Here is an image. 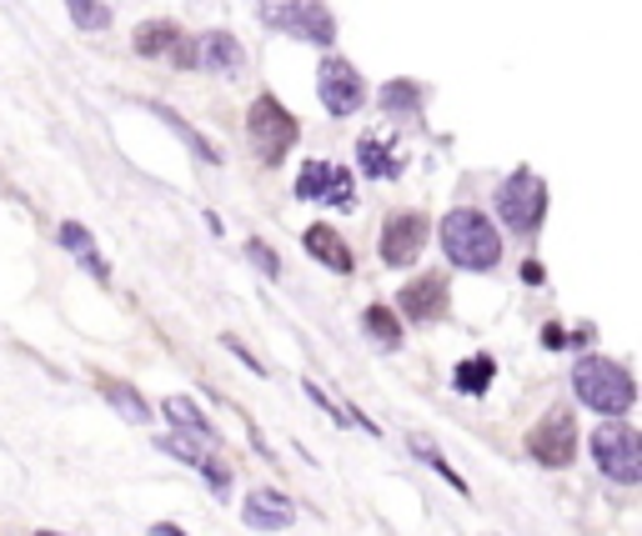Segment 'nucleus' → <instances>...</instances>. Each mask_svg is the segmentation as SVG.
Here are the masks:
<instances>
[{"mask_svg":"<svg viewBox=\"0 0 642 536\" xmlns=\"http://www.w3.org/2000/svg\"><path fill=\"white\" fill-rule=\"evenodd\" d=\"M492 376H497V366H492V357H467L462 366L452 371V392H462V396H488Z\"/></svg>","mask_w":642,"mask_h":536,"instance_id":"412c9836","label":"nucleus"},{"mask_svg":"<svg viewBox=\"0 0 642 536\" xmlns=\"http://www.w3.org/2000/svg\"><path fill=\"white\" fill-rule=\"evenodd\" d=\"M60 246L71 250V256L85 266V271L95 276V281H111V266H106V256L95 250V236L81 226V221H66V226H60Z\"/></svg>","mask_w":642,"mask_h":536,"instance_id":"6ab92c4d","label":"nucleus"},{"mask_svg":"<svg viewBox=\"0 0 642 536\" xmlns=\"http://www.w3.org/2000/svg\"><path fill=\"white\" fill-rule=\"evenodd\" d=\"M36 536H60V532H36Z\"/></svg>","mask_w":642,"mask_h":536,"instance_id":"473e14b6","label":"nucleus"},{"mask_svg":"<svg viewBox=\"0 0 642 536\" xmlns=\"http://www.w3.org/2000/svg\"><path fill=\"white\" fill-rule=\"evenodd\" d=\"M381 106L392 110V116L422 120V85L416 81H387L381 85Z\"/></svg>","mask_w":642,"mask_h":536,"instance_id":"5701e85b","label":"nucleus"},{"mask_svg":"<svg viewBox=\"0 0 642 536\" xmlns=\"http://www.w3.org/2000/svg\"><path fill=\"white\" fill-rule=\"evenodd\" d=\"M307 396H311V401H317V406H321V411H326V417H332V421H336V427H346V417H342V411H336V406H332V401H326V392H321V386H317V382H307Z\"/></svg>","mask_w":642,"mask_h":536,"instance_id":"c85d7f7f","label":"nucleus"},{"mask_svg":"<svg viewBox=\"0 0 642 536\" xmlns=\"http://www.w3.org/2000/svg\"><path fill=\"white\" fill-rule=\"evenodd\" d=\"M432 226L422 211H397L387 226H381V261L387 266H412L416 256H422V246H427Z\"/></svg>","mask_w":642,"mask_h":536,"instance_id":"9d476101","label":"nucleus"},{"mask_svg":"<svg viewBox=\"0 0 642 536\" xmlns=\"http://www.w3.org/2000/svg\"><path fill=\"white\" fill-rule=\"evenodd\" d=\"M442 250H447V261L462 266V271H492L502 261V236L482 211L472 206H457V211L442 215Z\"/></svg>","mask_w":642,"mask_h":536,"instance_id":"f257e3e1","label":"nucleus"},{"mask_svg":"<svg viewBox=\"0 0 642 536\" xmlns=\"http://www.w3.org/2000/svg\"><path fill=\"white\" fill-rule=\"evenodd\" d=\"M151 110H156V116H161V120H167L171 131H176V136H181V141H186V145H191V151L202 155V161H211V166H216V161H221V151H216V145H211V141H206V136H202V131H191V126H186V120H181V116H176V110H171V106H161V101H151Z\"/></svg>","mask_w":642,"mask_h":536,"instance_id":"393cba45","label":"nucleus"},{"mask_svg":"<svg viewBox=\"0 0 642 536\" xmlns=\"http://www.w3.org/2000/svg\"><path fill=\"white\" fill-rule=\"evenodd\" d=\"M357 166L362 176H377V180H392L406 171V151L402 141H392V136H362L357 141Z\"/></svg>","mask_w":642,"mask_h":536,"instance_id":"2eb2a0df","label":"nucleus"},{"mask_svg":"<svg viewBox=\"0 0 642 536\" xmlns=\"http://www.w3.org/2000/svg\"><path fill=\"white\" fill-rule=\"evenodd\" d=\"M101 396H106V401L116 406V411H121L126 421H136V427H146V421H151V406H146V396L136 392V386H126V382H111V376H101Z\"/></svg>","mask_w":642,"mask_h":536,"instance_id":"aec40b11","label":"nucleus"},{"mask_svg":"<svg viewBox=\"0 0 642 536\" xmlns=\"http://www.w3.org/2000/svg\"><path fill=\"white\" fill-rule=\"evenodd\" d=\"M161 411H167V421L181 431V436H196V441H206V446H221V431L211 427V417H206L191 396H167Z\"/></svg>","mask_w":642,"mask_h":536,"instance_id":"f3484780","label":"nucleus"},{"mask_svg":"<svg viewBox=\"0 0 642 536\" xmlns=\"http://www.w3.org/2000/svg\"><path fill=\"white\" fill-rule=\"evenodd\" d=\"M131 46H136V56H146V60H176L181 71H196V60H191V40L181 36V25L176 21H141L136 25V36H131Z\"/></svg>","mask_w":642,"mask_h":536,"instance_id":"9b49d317","label":"nucleus"},{"mask_svg":"<svg viewBox=\"0 0 642 536\" xmlns=\"http://www.w3.org/2000/svg\"><path fill=\"white\" fill-rule=\"evenodd\" d=\"M297 136H301L297 116H291V110H286L276 96H256V101H251V110H247V141H251V155H256L262 166H282L286 151L297 145Z\"/></svg>","mask_w":642,"mask_h":536,"instance_id":"7ed1b4c3","label":"nucleus"},{"mask_svg":"<svg viewBox=\"0 0 642 536\" xmlns=\"http://www.w3.org/2000/svg\"><path fill=\"white\" fill-rule=\"evenodd\" d=\"M291 516H297V506L286 501V491H247V501H241V522L251 526V532H286L291 526Z\"/></svg>","mask_w":642,"mask_h":536,"instance_id":"4468645a","label":"nucleus"},{"mask_svg":"<svg viewBox=\"0 0 642 536\" xmlns=\"http://www.w3.org/2000/svg\"><path fill=\"white\" fill-rule=\"evenodd\" d=\"M402 311L412 322H437V316H447V281H442V271L416 276L412 287H402Z\"/></svg>","mask_w":642,"mask_h":536,"instance_id":"dca6fc26","label":"nucleus"},{"mask_svg":"<svg viewBox=\"0 0 642 536\" xmlns=\"http://www.w3.org/2000/svg\"><path fill=\"white\" fill-rule=\"evenodd\" d=\"M297 201L352 211V201H357V180H352L346 166H336V161H307V166L297 171Z\"/></svg>","mask_w":642,"mask_h":536,"instance_id":"0eeeda50","label":"nucleus"},{"mask_svg":"<svg viewBox=\"0 0 642 536\" xmlns=\"http://www.w3.org/2000/svg\"><path fill=\"white\" fill-rule=\"evenodd\" d=\"M247 436H251V446H256V452H262V462H272V466H276V452H272V446H266L262 427H256V421H251V417H247Z\"/></svg>","mask_w":642,"mask_h":536,"instance_id":"c756f323","label":"nucleus"},{"mask_svg":"<svg viewBox=\"0 0 642 536\" xmlns=\"http://www.w3.org/2000/svg\"><path fill=\"white\" fill-rule=\"evenodd\" d=\"M572 392H577V401H583L587 411H597V417H622V411H632V401H638L632 371L618 366V361H607V357L577 361V366H572Z\"/></svg>","mask_w":642,"mask_h":536,"instance_id":"f03ea898","label":"nucleus"},{"mask_svg":"<svg viewBox=\"0 0 642 536\" xmlns=\"http://www.w3.org/2000/svg\"><path fill=\"white\" fill-rule=\"evenodd\" d=\"M568 341H572V331H562L558 322H552V326H542V346H548V351H562Z\"/></svg>","mask_w":642,"mask_h":536,"instance_id":"7c9ffc66","label":"nucleus"},{"mask_svg":"<svg viewBox=\"0 0 642 536\" xmlns=\"http://www.w3.org/2000/svg\"><path fill=\"white\" fill-rule=\"evenodd\" d=\"M301 241H307V250L317 256L321 266H332L336 276H352V266H357V261H352V246H346L332 226H321V221H317V226H307V236H301Z\"/></svg>","mask_w":642,"mask_h":536,"instance_id":"a211bd4d","label":"nucleus"},{"mask_svg":"<svg viewBox=\"0 0 642 536\" xmlns=\"http://www.w3.org/2000/svg\"><path fill=\"white\" fill-rule=\"evenodd\" d=\"M151 536H186V532H181L176 522H156V526H151Z\"/></svg>","mask_w":642,"mask_h":536,"instance_id":"2f4dec72","label":"nucleus"},{"mask_svg":"<svg viewBox=\"0 0 642 536\" xmlns=\"http://www.w3.org/2000/svg\"><path fill=\"white\" fill-rule=\"evenodd\" d=\"M527 452H532L537 466H568L572 452H577V421H572V411H548V417L532 427V436H527Z\"/></svg>","mask_w":642,"mask_h":536,"instance_id":"1a4fd4ad","label":"nucleus"},{"mask_svg":"<svg viewBox=\"0 0 642 536\" xmlns=\"http://www.w3.org/2000/svg\"><path fill=\"white\" fill-rule=\"evenodd\" d=\"M66 11H71V21L81 25V31H106L111 25L106 0H66Z\"/></svg>","mask_w":642,"mask_h":536,"instance_id":"a878e982","label":"nucleus"},{"mask_svg":"<svg viewBox=\"0 0 642 536\" xmlns=\"http://www.w3.org/2000/svg\"><path fill=\"white\" fill-rule=\"evenodd\" d=\"M247 256H251V266H256V271H262V276H272V281H282V261H276V256H272V246H266V241H256V236H251V241H247Z\"/></svg>","mask_w":642,"mask_h":536,"instance_id":"bb28decb","label":"nucleus"},{"mask_svg":"<svg viewBox=\"0 0 642 536\" xmlns=\"http://www.w3.org/2000/svg\"><path fill=\"white\" fill-rule=\"evenodd\" d=\"M221 346H227V351L241 361V366L251 371V376H272V371H266L262 361H256V357H251V351H247V346H241V336H231V331H227V336H221Z\"/></svg>","mask_w":642,"mask_h":536,"instance_id":"cd10ccee","label":"nucleus"},{"mask_svg":"<svg viewBox=\"0 0 642 536\" xmlns=\"http://www.w3.org/2000/svg\"><path fill=\"white\" fill-rule=\"evenodd\" d=\"M266 21L276 25V31H286V36L307 40V46L317 50H332L336 46V15L321 5V0H282V5H272V15Z\"/></svg>","mask_w":642,"mask_h":536,"instance_id":"423d86ee","label":"nucleus"},{"mask_svg":"<svg viewBox=\"0 0 642 536\" xmlns=\"http://www.w3.org/2000/svg\"><path fill=\"white\" fill-rule=\"evenodd\" d=\"M406 446H412V456H416V462H427L432 471H437V477L447 481V487H452V491H462V497H472V487H467V481L457 477L452 466H447V456H442L437 446H432V436H422V431H412V436H406Z\"/></svg>","mask_w":642,"mask_h":536,"instance_id":"4be33fe9","label":"nucleus"},{"mask_svg":"<svg viewBox=\"0 0 642 536\" xmlns=\"http://www.w3.org/2000/svg\"><path fill=\"white\" fill-rule=\"evenodd\" d=\"M497 221L517 236H532L542 226V215H548V180L537 176V171H512L507 180L497 186Z\"/></svg>","mask_w":642,"mask_h":536,"instance_id":"20e7f679","label":"nucleus"},{"mask_svg":"<svg viewBox=\"0 0 642 536\" xmlns=\"http://www.w3.org/2000/svg\"><path fill=\"white\" fill-rule=\"evenodd\" d=\"M317 96H321V106L332 110V116H357L362 101H367V85H362V71L352 66V60L321 56V66H317Z\"/></svg>","mask_w":642,"mask_h":536,"instance_id":"6e6552de","label":"nucleus"},{"mask_svg":"<svg viewBox=\"0 0 642 536\" xmlns=\"http://www.w3.org/2000/svg\"><path fill=\"white\" fill-rule=\"evenodd\" d=\"M593 462L603 477H612L618 487H638L642 481V436L628 427V421L607 417L597 421L593 431Z\"/></svg>","mask_w":642,"mask_h":536,"instance_id":"39448f33","label":"nucleus"},{"mask_svg":"<svg viewBox=\"0 0 642 536\" xmlns=\"http://www.w3.org/2000/svg\"><path fill=\"white\" fill-rule=\"evenodd\" d=\"M156 452H167V456H176V462L196 466V471L211 481L216 497H231V471L216 462L211 452H202V441H196V436H181V431H171V436H156Z\"/></svg>","mask_w":642,"mask_h":536,"instance_id":"f8f14e48","label":"nucleus"},{"mask_svg":"<svg viewBox=\"0 0 642 536\" xmlns=\"http://www.w3.org/2000/svg\"><path fill=\"white\" fill-rule=\"evenodd\" d=\"M362 331H367L377 346H387V351H392V346H402V322H397L392 306H367V311H362Z\"/></svg>","mask_w":642,"mask_h":536,"instance_id":"b1692460","label":"nucleus"},{"mask_svg":"<svg viewBox=\"0 0 642 536\" xmlns=\"http://www.w3.org/2000/svg\"><path fill=\"white\" fill-rule=\"evenodd\" d=\"M191 60H196V71H216V75H241V66H247L241 40L227 36V31H206V36L191 40Z\"/></svg>","mask_w":642,"mask_h":536,"instance_id":"ddd939ff","label":"nucleus"}]
</instances>
